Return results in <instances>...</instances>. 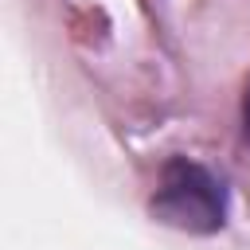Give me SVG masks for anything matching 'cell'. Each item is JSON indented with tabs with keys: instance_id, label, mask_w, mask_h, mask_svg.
Listing matches in <instances>:
<instances>
[{
	"instance_id": "cell-1",
	"label": "cell",
	"mask_w": 250,
	"mask_h": 250,
	"mask_svg": "<svg viewBox=\"0 0 250 250\" xmlns=\"http://www.w3.org/2000/svg\"><path fill=\"white\" fill-rule=\"evenodd\" d=\"M152 215L164 227H176L188 234H215L227 223V188L211 168L188 156H172L160 168V180L152 191Z\"/></svg>"
},
{
	"instance_id": "cell-2",
	"label": "cell",
	"mask_w": 250,
	"mask_h": 250,
	"mask_svg": "<svg viewBox=\"0 0 250 250\" xmlns=\"http://www.w3.org/2000/svg\"><path fill=\"white\" fill-rule=\"evenodd\" d=\"M242 133L250 141V86H246V98H242Z\"/></svg>"
}]
</instances>
